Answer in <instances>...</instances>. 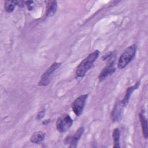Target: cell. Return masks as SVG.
<instances>
[{"mask_svg": "<svg viewBox=\"0 0 148 148\" xmlns=\"http://www.w3.org/2000/svg\"><path fill=\"white\" fill-rule=\"evenodd\" d=\"M99 53V51L96 50L89 54L80 62L76 69V75L78 77H83L84 76L86 72L91 68L94 62L98 58Z\"/></svg>", "mask_w": 148, "mask_h": 148, "instance_id": "obj_1", "label": "cell"}, {"mask_svg": "<svg viewBox=\"0 0 148 148\" xmlns=\"http://www.w3.org/2000/svg\"><path fill=\"white\" fill-rule=\"evenodd\" d=\"M137 46L136 45H132L127 47L119 58L117 68L120 69L124 68L134 58Z\"/></svg>", "mask_w": 148, "mask_h": 148, "instance_id": "obj_2", "label": "cell"}, {"mask_svg": "<svg viewBox=\"0 0 148 148\" xmlns=\"http://www.w3.org/2000/svg\"><path fill=\"white\" fill-rule=\"evenodd\" d=\"M73 120L68 114L64 113L60 116L56 122V128L58 132H66L72 125Z\"/></svg>", "mask_w": 148, "mask_h": 148, "instance_id": "obj_3", "label": "cell"}, {"mask_svg": "<svg viewBox=\"0 0 148 148\" xmlns=\"http://www.w3.org/2000/svg\"><path fill=\"white\" fill-rule=\"evenodd\" d=\"M61 62H53L40 76V80L38 84V86H47L49 84L50 81V76L55 71H56L61 66Z\"/></svg>", "mask_w": 148, "mask_h": 148, "instance_id": "obj_4", "label": "cell"}, {"mask_svg": "<svg viewBox=\"0 0 148 148\" xmlns=\"http://www.w3.org/2000/svg\"><path fill=\"white\" fill-rule=\"evenodd\" d=\"M87 94L82 95L76 98L71 105V108L73 113L77 116H80L84 109L86 101L88 98Z\"/></svg>", "mask_w": 148, "mask_h": 148, "instance_id": "obj_5", "label": "cell"}, {"mask_svg": "<svg viewBox=\"0 0 148 148\" xmlns=\"http://www.w3.org/2000/svg\"><path fill=\"white\" fill-rule=\"evenodd\" d=\"M84 132V128L83 127H80L73 135H68L64 139V144L69 145V147H76L77 143Z\"/></svg>", "mask_w": 148, "mask_h": 148, "instance_id": "obj_6", "label": "cell"}, {"mask_svg": "<svg viewBox=\"0 0 148 148\" xmlns=\"http://www.w3.org/2000/svg\"><path fill=\"white\" fill-rule=\"evenodd\" d=\"M124 106L123 105L121 101H117L110 113V118L113 122L119 121L122 117Z\"/></svg>", "mask_w": 148, "mask_h": 148, "instance_id": "obj_7", "label": "cell"}, {"mask_svg": "<svg viewBox=\"0 0 148 148\" xmlns=\"http://www.w3.org/2000/svg\"><path fill=\"white\" fill-rule=\"evenodd\" d=\"M116 71L114 67V61H110L100 72L98 76V79L99 82L103 81L108 76L112 75Z\"/></svg>", "mask_w": 148, "mask_h": 148, "instance_id": "obj_8", "label": "cell"}, {"mask_svg": "<svg viewBox=\"0 0 148 148\" xmlns=\"http://www.w3.org/2000/svg\"><path fill=\"white\" fill-rule=\"evenodd\" d=\"M140 84V81H138L136 82V83L134 85V86H130V87H128L126 90V92H125V95L123 98V99L121 101L123 105L125 107L127 106V105L128 104V102H129V99L130 98V97L131 95V94H132V92L138 89L139 87Z\"/></svg>", "mask_w": 148, "mask_h": 148, "instance_id": "obj_9", "label": "cell"}, {"mask_svg": "<svg viewBox=\"0 0 148 148\" xmlns=\"http://www.w3.org/2000/svg\"><path fill=\"white\" fill-rule=\"evenodd\" d=\"M58 8L57 2L56 1H47V6L46 10V16L47 17H53L56 13Z\"/></svg>", "mask_w": 148, "mask_h": 148, "instance_id": "obj_10", "label": "cell"}, {"mask_svg": "<svg viewBox=\"0 0 148 148\" xmlns=\"http://www.w3.org/2000/svg\"><path fill=\"white\" fill-rule=\"evenodd\" d=\"M139 117L141 124L142 131L143 137L146 139L148 138V127H147V120L146 118L143 111L142 110L139 114Z\"/></svg>", "mask_w": 148, "mask_h": 148, "instance_id": "obj_11", "label": "cell"}, {"mask_svg": "<svg viewBox=\"0 0 148 148\" xmlns=\"http://www.w3.org/2000/svg\"><path fill=\"white\" fill-rule=\"evenodd\" d=\"M46 134L43 131H36L34 132L31 136L29 140L33 143H39L42 142L45 137Z\"/></svg>", "mask_w": 148, "mask_h": 148, "instance_id": "obj_12", "label": "cell"}, {"mask_svg": "<svg viewBox=\"0 0 148 148\" xmlns=\"http://www.w3.org/2000/svg\"><path fill=\"white\" fill-rule=\"evenodd\" d=\"M120 131L118 128H114L112 132V138L113 140V147L120 148Z\"/></svg>", "mask_w": 148, "mask_h": 148, "instance_id": "obj_13", "label": "cell"}, {"mask_svg": "<svg viewBox=\"0 0 148 148\" xmlns=\"http://www.w3.org/2000/svg\"><path fill=\"white\" fill-rule=\"evenodd\" d=\"M16 4L15 1H5L4 2V8L6 12L10 13L13 12L15 8Z\"/></svg>", "mask_w": 148, "mask_h": 148, "instance_id": "obj_14", "label": "cell"}, {"mask_svg": "<svg viewBox=\"0 0 148 148\" xmlns=\"http://www.w3.org/2000/svg\"><path fill=\"white\" fill-rule=\"evenodd\" d=\"M45 114V109H43L38 112V113L36 115V119L37 120H40L41 119H42L44 117Z\"/></svg>", "mask_w": 148, "mask_h": 148, "instance_id": "obj_15", "label": "cell"}, {"mask_svg": "<svg viewBox=\"0 0 148 148\" xmlns=\"http://www.w3.org/2000/svg\"><path fill=\"white\" fill-rule=\"evenodd\" d=\"M25 5H27V9L29 10H32L34 7V2L32 1H25Z\"/></svg>", "mask_w": 148, "mask_h": 148, "instance_id": "obj_16", "label": "cell"}, {"mask_svg": "<svg viewBox=\"0 0 148 148\" xmlns=\"http://www.w3.org/2000/svg\"><path fill=\"white\" fill-rule=\"evenodd\" d=\"M113 55V52H109V53H107L106 54L104 55L103 57H102V59H103V61L109 60V58H110L112 57Z\"/></svg>", "mask_w": 148, "mask_h": 148, "instance_id": "obj_17", "label": "cell"}, {"mask_svg": "<svg viewBox=\"0 0 148 148\" xmlns=\"http://www.w3.org/2000/svg\"><path fill=\"white\" fill-rule=\"evenodd\" d=\"M16 4L20 8H23L25 5V1H15Z\"/></svg>", "mask_w": 148, "mask_h": 148, "instance_id": "obj_18", "label": "cell"}, {"mask_svg": "<svg viewBox=\"0 0 148 148\" xmlns=\"http://www.w3.org/2000/svg\"><path fill=\"white\" fill-rule=\"evenodd\" d=\"M49 122H50V119H47V120H44V121H43L42 124H43V125H47Z\"/></svg>", "mask_w": 148, "mask_h": 148, "instance_id": "obj_19", "label": "cell"}]
</instances>
